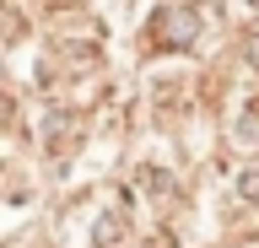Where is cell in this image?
<instances>
[{"label": "cell", "instance_id": "4", "mask_svg": "<svg viewBox=\"0 0 259 248\" xmlns=\"http://www.w3.org/2000/svg\"><path fill=\"white\" fill-rule=\"evenodd\" d=\"M232 200H238V205H259V162L232 173Z\"/></svg>", "mask_w": 259, "mask_h": 248}, {"label": "cell", "instance_id": "5", "mask_svg": "<svg viewBox=\"0 0 259 248\" xmlns=\"http://www.w3.org/2000/svg\"><path fill=\"white\" fill-rule=\"evenodd\" d=\"M243 60L259 70V33H248V38H243Z\"/></svg>", "mask_w": 259, "mask_h": 248}, {"label": "cell", "instance_id": "2", "mask_svg": "<svg viewBox=\"0 0 259 248\" xmlns=\"http://www.w3.org/2000/svg\"><path fill=\"white\" fill-rule=\"evenodd\" d=\"M130 243V216L113 205V211H97V227H92V248H124Z\"/></svg>", "mask_w": 259, "mask_h": 248}, {"label": "cell", "instance_id": "3", "mask_svg": "<svg viewBox=\"0 0 259 248\" xmlns=\"http://www.w3.org/2000/svg\"><path fill=\"white\" fill-rule=\"evenodd\" d=\"M232 146H238V151H259V97H248V103H243L238 130H232Z\"/></svg>", "mask_w": 259, "mask_h": 248}, {"label": "cell", "instance_id": "1", "mask_svg": "<svg viewBox=\"0 0 259 248\" xmlns=\"http://www.w3.org/2000/svg\"><path fill=\"white\" fill-rule=\"evenodd\" d=\"M194 33H200V17H194L189 6H178V0L157 6V11H151V22H146V38H151V49H189Z\"/></svg>", "mask_w": 259, "mask_h": 248}]
</instances>
